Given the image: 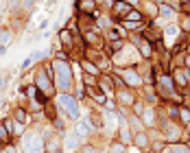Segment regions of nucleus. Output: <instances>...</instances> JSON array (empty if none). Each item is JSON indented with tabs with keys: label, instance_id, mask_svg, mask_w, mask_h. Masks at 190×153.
<instances>
[{
	"label": "nucleus",
	"instance_id": "nucleus-7",
	"mask_svg": "<svg viewBox=\"0 0 190 153\" xmlns=\"http://www.w3.org/2000/svg\"><path fill=\"white\" fill-rule=\"evenodd\" d=\"M2 138H4V129L0 127V140H2Z\"/></svg>",
	"mask_w": 190,
	"mask_h": 153
},
{
	"label": "nucleus",
	"instance_id": "nucleus-3",
	"mask_svg": "<svg viewBox=\"0 0 190 153\" xmlns=\"http://www.w3.org/2000/svg\"><path fill=\"white\" fill-rule=\"evenodd\" d=\"M136 142L140 144V146H144V144H147V138H144V136H138V138H136Z\"/></svg>",
	"mask_w": 190,
	"mask_h": 153
},
{
	"label": "nucleus",
	"instance_id": "nucleus-9",
	"mask_svg": "<svg viewBox=\"0 0 190 153\" xmlns=\"http://www.w3.org/2000/svg\"><path fill=\"white\" fill-rule=\"evenodd\" d=\"M131 2H136V0H131Z\"/></svg>",
	"mask_w": 190,
	"mask_h": 153
},
{
	"label": "nucleus",
	"instance_id": "nucleus-6",
	"mask_svg": "<svg viewBox=\"0 0 190 153\" xmlns=\"http://www.w3.org/2000/svg\"><path fill=\"white\" fill-rule=\"evenodd\" d=\"M127 11V4H118V13H125Z\"/></svg>",
	"mask_w": 190,
	"mask_h": 153
},
{
	"label": "nucleus",
	"instance_id": "nucleus-1",
	"mask_svg": "<svg viewBox=\"0 0 190 153\" xmlns=\"http://www.w3.org/2000/svg\"><path fill=\"white\" fill-rule=\"evenodd\" d=\"M59 103L64 105V109H66V114H68V116H72V118H77V116H79V107H77L74 99H68V96H61V99H59Z\"/></svg>",
	"mask_w": 190,
	"mask_h": 153
},
{
	"label": "nucleus",
	"instance_id": "nucleus-4",
	"mask_svg": "<svg viewBox=\"0 0 190 153\" xmlns=\"http://www.w3.org/2000/svg\"><path fill=\"white\" fill-rule=\"evenodd\" d=\"M170 153H188L183 146H175V149H170Z\"/></svg>",
	"mask_w": 190,
	"mask_h": 153
},
{
	"label": "nucleus",
	"instance_id": "nucleus-5",
	"mask_svg": "<svg viewBox=\"0 0 190 153\" xmlns=\"http://www.w3.org/2000/svg\"><path fill=\"white\" fill-rule=\"evenodd\" d=\"M81 7H83V9H92V0H83Z\"/></svg>",
	"mask_w": 190,
	"mask_h": 153
},
{
	"label": "nucleus",
	"instance_id": "nucleus-2",
	"mask_svg": "<svg viewBox=\"0 0 190 153\" xmlns=\"http://www.w3.org/2000/svg\"><path fill=\"white\" fill-rule=\"evenodd\" d=\"M83 68H85V70H87V72H92V75H96V72H98V70H96V68H94L92 64H87V61H85V64H83Z\"/></svg>",
	"mask_w": 190,
	"mask_h": 153
},
{
	"label": "nucleus",
	"instance_id": "nucleus-8",
	"mask_svg": "<svg viewBox=\"0 0 190 153\" xmlns=\"http://www.w3.org/2000/svg\"><path fill=\"white\" fill-rule=\"evenodd\" d=\"M2 88H4V81H0V90H2Z\"/></svg>",
	"mask_w": 190,
	"mask_h": 153
}]
</instances>
